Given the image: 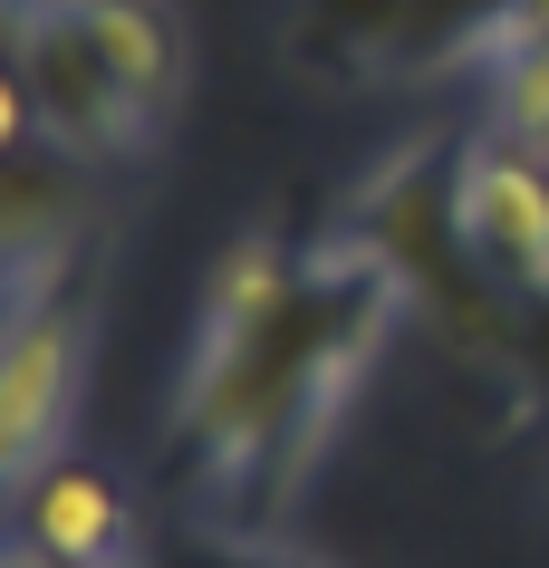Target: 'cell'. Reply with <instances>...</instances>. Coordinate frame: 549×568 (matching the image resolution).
Listing matches in <instances>:
<instances>
[{
	"mask_svg": "<svg viewBox=\"0 0 549 568\" xmlns=\"http://www.w3.org/2000/svg\"><path fill=\"white\" fill-rule=\"evenodd\" d=\"M511 39H549V0H511Z\"/></svg>",
	"mask_w": 549,
	"mask_h": 568,
	"instance_id": "obj_9",
	"label": "cell"
},
{
	"mask_svg": "<svg viewBox=\"0 0 549 568\" xmlns=\"http://www.w3.org/2000/svg\"><path fill=\"white\" fill-rule=\"evenodd\" d=\"M10 78L30 88L39 135L59 154H135L154 135V116L125 97V78L68 0H10Z\"/></svg>",
	"mask_w": 549,
	"mask_h": 568,
	"instance_id": "obj_2",
	"label": "cell"
},
{
	"mask_svg": "<svg viewBox=\"0 0 549 568\" xmlns=\"http://www.w3.org/2000/svg\"><path fill=\"white\" fill-rule=\"evenodd\" d=\"M444 203H454L462 261L482 270L491 290L549 308V154H520L501 135H482V145L454 154Z\"/></svg>",
	"mask_w": 549,
	"mask_h": 568,
	"instance_id": "obj_3",
	"label": "cell"
},
{
	"mask_svg": "<svg viewBox=\"0 0 549 568\" xmlns=\"http://www.w3.org/2000/svg\"><path fill=\"white\" fill-rule=\"evenodd\" d=\"M10 520H20V559L10 568H145L135 501L88 453H59L30 481H10Z\"/></svg>",
	"mask_w": 549,
	"mask_h": 568,
	"instance_id": "obj_4",
	"label": "cell"
},
{
	"mask_svg": "<svg viewBox=\"0 0 549 568\" xmlns=\"http://www.w3.org/2000/svg\"><path fill=\"white\" fill-rule=\"evenodd\" d=\"M491 135L520 154H549V39H511L491 59Z\"/></svg>",
	"mask_w": 549,
	"mask_h": 568,
	"instance_id": "obj_7",
	"label": "cell"
},
{
	"mask_svg": "<svg viewBox=\"0 0 549 568\" xmlns=\"http://www.w3.org/2000/svg\"><path fill=\"white\" fill-rule=\"evenodd\" d=\"M88 357H96V261H68L39 290H10V337H0V473L30 481L59 463L88 405Z\"/></svg>",
	"mask_w": 549,
	"mask_h": 568,
	"instance_id": "obj_1",
	"label": "cell"
},
{
	"mask_svg": "<svg viewBox=\"0 0 549 568\" xmlns=\"http://www.w3.org/2000/svg\"><path fill=\"white\" fill-rule=\"evenodd\" d=\"M308 30L318 49H396L405 59V30H415V0H308Z\"/></svg>",
	"mask_w": 549,
	"mask_h": 568,
	"instance_id": "obj_8",
	"label": "cell"
},
{
	"mask_svg": "<svg viewBox=\"0 0 549 568\" xmlns=\"http://www.w3.org/2000/svg\"><path fill=\"white\" fill-rule=\"evenodd\" d=\"M78 20H88V39L106 49V68L125 78V97L145 106L154 125L174 116V97H183V20H174V0H68Z\"/></svg>",
	"mask_w": 549,
	"mask_h": 568,
	"instance_id": "obj_5",
	"label": "cell"
},
{
	"mask_svg": "<svg viewBox=\"0 0 549 568\" xmlns=\"http://www.w3.org/2000/svg\"><path fill=\"white\" fill-rule=\"evenodd\" d=\"M289 300H299V261H289V241L251 232V241H232V251L213 261V290H203V337H251V328H271Z\"/></svg>",
	"mask_w": 549,
	"mask_h": 568,
	"instance_id": "obj_6",
	"label": "cell"
}]
</instances>
